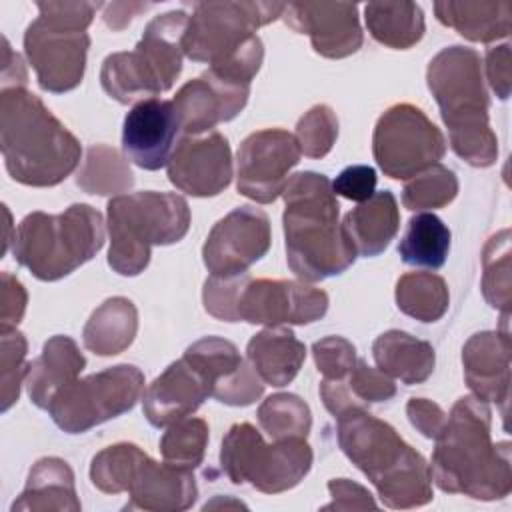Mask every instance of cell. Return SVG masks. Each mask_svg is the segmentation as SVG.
<instances>
[{
    "label": "cell",
    "instance_id": "1",
    "mask_svg": "<svg viewBox=\"0 0 512 512\" xmlns=\"http://www.w3.org/2000/svg\"><path fill=\"white\" fill-rule=\"evenodd\" d=\"M488 402L462 396L452 406L432 452L430 476L442 492L500 500L512 490L510 444L490 438Z\"/></svg>",
    "mask_w": 512,
    "mask_h": 512
},
{
    "label": "cell",
    "instance_id": "2",
    "mask_svg": "<svg viewBox=\"0 0 512 512\" xmlns=\"http://www.w3.org/2000/svg\"><path fill=\"white\" fill-rule=\"evenodd\" d=\"M0 148L8 174L34 188L66 180L82 154L78 138L26 86L2 88Z\"/></svg>",
    "mask_w": 512,
    "mask_h": 512
},
{
    "label": "cell",
    "instance_id": "3",
    "mask_svg": "<svg viewBox=\"0 0 512 512\" xmlns=\"http://www.w3.org/2000/svg\"><path fill=\"white\" fill-rule=\"evenodd\" d=\"M282 196L290 270L302 282H318L348 270L356 250L338 222L340 204L332 182L318 172H298L290 176Z\"/></svg>",
    "mask_w": 512,
    "mask_h": 512
},
{
    "label": "cell",
    "instance_id": "4",
    "mask_svg": "<svg viewBox=\"0 0 512 512\" xmlns=\"http://www.w3.org/2000/svg\"><path fill=\"white\" fill-rule=\"evenodd\" d=\"M338 446L346 458L374 484L384 506L394 510L418 508L434 498L430 466L388 424L350 408L338 418Z\"/></svg>",
    "mask_w": 512,
    "mask_h": 512
},
{
    "label": "cell",
    "instance_id": "5",
    "mask_svg": "<svg viewBox=\"0 0 512 512\" xmlns=\"http://www.w3.org/2000/svg\"><path fill=\"white\" fill-rule=\"evenodd\" d=\"M284 8L282 2H198L182 38L184 56L208 62V70L228 82L250 86L264 60L256 30L280 18Z\"/></svg>",
    "mask_w": 512,
    "mask_h": 512
},
{
    "label": "cell",
    "instance_id": "6",
    "mask_svg": "<svg viewBox=\"0 0 512 512\" xmlns=\"http://www.w3.org/2000/svg\"><path fill=\"white\" fill-rule=\"evenodd\" d=\"M426 82L448 126L450 146L474 168H488L498 158V138L488 120V92L476 50L450 46L428 64Z\"/></svg>",
    "mask_w": 512,
    "mask_h": 512
},
{
    "label": "cell",
    "instance_id": "7",
    "mask_svg": "<svg viewBox=\"0 0 512 512\" xmlns=\"http://www.w3.org/2000/svg\"><path fill=\"white\" fill-rule=\"evenodd\" d=\"M102 246L104 220L88 204H72L60 214L32 212L24 216L12 238L16 262L44 282L72 274Z\"/></svg>",
    "mask_w": 512,
    "mask_h": 512
},
{
    "label": "cell",
    "instance_id": "8",
    "mask_svg": "<svg viewBox=\"0 0 512 512\" xmlns=\"http://www.w3.org/2000/svg\"><path fill=\"white\" fill-rule=\"evenodd\" d=\"M190 208L180 194L134 192L108 202V264L122 276H138L146 270L152 246H168L186 236Z\"/></svg>",
    "mask_w": 512,
    "mask_h": 512
},
{
    "label": "cell",
    "instance_id": "9",
    "mask_svg": "<svg viewBox=\"0 0 512 512\" xmlns=\"http://www.w3.org/2000/svg\"><path fill=\"white\" fill-rule=\"evenodd\" d=\"M186 26L188 16L182 10L160 14L150 20L134 50L106 56L100 68L106 94L120 104H128L170 90L182 70Z\"/></svg>",
    "mask_w": 512,
    "mask_h": 512
},
{
    "label": "cell",
    "instance_id": "10",
    "mask_svg": "<svg viewBox=\"0 0 512 512\" xmlns=\"http://www.w3.org/2000/svg\"><path fill=\"white\" fill-rule=\"evenodd\" d=\"M312 448L304 438L266 444L248 422L234 424L220 448V466L232 484H250L264 494H280L298 486L312 468Z\"/></svg>",
    "mask_w": 512,
    "mask_h": 512
},
{
    "label": "cell",
    "instance_id": "11",
    "mask_svg": "<svg viewBox=\"0 0 512 512\" xmlns=\"http://www.w3.org/2000/svg\"><path fill=\"white\" fill-rule=\"evenodd\" d=\"M144 390V374L132 364H118L62 388L48 406L54 424L68 434H82L134 408Z\"/></svg>",
    "mask_w": 512,
    "mask_h": 512
},
{
    "label": "cell",
    "instance_id": "12",
    "mask_svg": "<svg viewBox=\"0 0 512 512\" xmlns=\"http://www.w3.org/2000/svg\"><path fill=\"white\" fill-rule=\"evenodd\" d=\"M444 152V134L418 106L394 104L376 122L372 154L380 170L394 180H410L438 164Z\"/></svg>",
    "mask_w": 512,
    "mask_h": 512
},
{
    "label": "cell",
    "instance_id": "13",
    "mask_svg": "<svg viewBox=\"0 0 512 512\" xmlns=\"http://www.w3.org/2000/svg\"><path fill=\"white\" fill-rule=\"evenodd\" d=\"M328 310V294L300 280H270L238 276L232 302V322L250 324H310Z\"/></svg>",
    "mask_w": 512,
    "mask_h": 512
},
{
    "label": "cell",
    "instance_id": "14",
    "mask_svg": "<svg viewBox=\"0 0 512 512\" xmlns=\"http://www.w3.org/2000/svg\"><path fill=\"white\" fill-rule=\"evenodd\" d=\"M90 36L86 30L38 14L24 32V52L42 90L64 94L74 90L86 70Z\"/></svg>",
    "mask_w": 512,
    "mask_h": 512
},
{
    "label": "cell",
    "instance_id": "15",
    "mask_svg": "<svg viewBox=\"0 0 512 512\" xmlns=\"http://www.w3.org/2000/svg\"><path fill=\"white\" fill-rule=\"evenodd\" d=\"M300 146L294 134L282 128H266L246 136L238 148L236 188L258 202H274L290 180V170L300 162Z\"/></svg>",
    "mask_w": 512,
    "mask_h": 512
},
{
    "label": "cell",
    "instance_id": "16",
    "mask_svg": "<svg viewBox=\"0 0 512 512\" xmlns=\"http://www.w3.org/2000/svg\"><path fill=\"white\" fill-rule=\"evenodd\" d=\"M270 218L256 206H238L220 218L204 246L202 260L214 276H240L266 256L270 248Z\"/></svg>",
    "mask_w": 512,
    "mask_h": 512
},
{
    "label": "cell",
    "instance_id": "17",
    "mask_svg": "<svg viewBox=\"0 0 512 512\" xmlns=\"http://www.w3.org/2000/svg\"><path fill=\"white\" fill-rule=\"evenodd\" d=\"M168 180L182 192L208 198L232 180V152L220 132L184 136L168 158Z\"/></svg>",
    "mask_w": 512,
    "mask_h": 512
},
{
    "label": "cell",
    "instance_id": "18",
    "mask_svg": "<svg viewBox=\"0 0 512 512\" xmlns=\"http://www.w3.org/2000/svg\"><path fill=\"white\" fill-rule=\"evenodd\" d=\"M282 18L294 32L308 34L324 58H346L362 46L358 6L352 2H288Z\"/></svg>",
    "mask_w": 512,
    "mask_h": 512
},
{
    "label": "cell",
    "instance_id": "19",
    "mask_svg": "<svg viewBox=\"0 0 512 512\" xmlns=\"http://www.w3.org/2000/svg\"><path fill=\"white\" fill-rule=\"evenodd\" d=\"M248 94L250 86L228 82L206 70L202 76L188 80L176 92L172 104L186 136H198L236 118L246 106Z\"/></svg>",
    "mask_w": 512,
    "mask_h": 512
},
{
    "label": "cell",
    "instance_id": "20",
    "mask_svg": "<svg viewBox=\"0 0 512 512\" xmlns=\"http://www.w3.org/2000/svg\"><path fill=\"white\" fill-rule=\"evenodd\" d=\"M178 130V114L170 100L144 98L124 118L122 150L136 166L160 170L168 164Z\"/></svg>",
    "mask_w": 512,
    "mask_h": 512
},
{
    "label": "cell",
    "instance_id": "21",
    "mask_svg": "<svg viewBox=\"0 0 512 512\" xmlns=\"http://www.w3.org/2000/svg\"><path fill=\"white\" fill-rule=\"evenodd\" d=\"M212 396L210 378L186 356L172 362L144 392V416L156 428L170 426L200 408Z\"/></svg>",
    "mask_w": 512,
    "mask_h": 512
},
{
    "label": "cell",
    "instance_id": "22",
    "mask_svg": "<svg viewBox=\"0 0 512 512\" xmlns=\"http://www.w3.org/2000/svg\"><path fill=\"white\" fill-rule=\"evenodd\" d=\"M128 510L180 512L188 510L198 498V486L192 470L176 468L168 462H156L142 452L128 478Z\"/></svg>",
    "mask_w": 512,
    "mask_h": 512
},
{
    "label": "cell",
    "instance_id": "23",
    "mask_svg": "<svg viewBox=\"0 0 512 512\" xmlns=\"http://www.w3.org/2000/svg\"><path fill=\"white\" fill-rule=\"evenodd\" d=\"M464 378L476 398L506 404L510 398V336L508 332H478L462 348Z\"/></svg>",
    "mask_w": 512,
    "mask_h": 512
},
{
    "label": "cell",
    "instance_id": "24",
    "mask_svg": "<svg viewBox=\"0 0 512 512\" xmlns=\"http://www.w3.org/2000/svg\"><path fill=\"white\" fill-rule=\"evenodd\" d=\"M84 366L86 358L70 336L58 334L46 340L42 354L28 364L24 378L32 404L48 410L54 396L78 380Z\"/></svg>",
    "mask_w": 512,
    "mask_h": 512
},
{
    "label": "cell",
    "instance_id": "25",
    "mask_svg": "<svg viewBox=\"0 0 512 512\" xmlns=\"http://www.w3.org/2000/svg\"><path fill=\"white\" fill-rule=\"evenodd\" d=\"M400 210L390 190L374 192L344 216L342 230L356 254L366 258L378 256L386 250L390 240L398 234Z\"/></svg>",
    "mask_w": 512,
    "mask_h": 512
},
{
    "label": "cell",
    "instance_id": "26",
    "mask_svg": "<svg viewBox=\"0 0 512 512\" xmlns=\"http://www.w3.org/2000/svg\"><path fill=\"white\" fill-rule=\"evenodd\" d=\"M246 358L264 384L282 388L300 372L306 358V346L290 328L268 326L250 338Z\"/></svg>",
    "mask_w": 512,
    "mask_h": 512
},
{
    "label": "cell",
    "instance_id": "27",
    "mask_svg": "<svg viewBox=\"0 0 512 512\" xmlns=\"http://www.w3.org/2000/svg\"><path fill=\"white\" fill-rule=\"evenodd\" d=\"M434 14L460 36L472 42H494L506 38L512 28L510 0H440Z\"/></svg>",
    "mask_w": 512,
    "mask_h": 512
},
{
    "label": "cell",
    "instance_id": "28",
    "mask_svg": "<svg viewBox=\"0 0 512 512\" xmlns=\"http://www.w3.org/2000/svg\"><path fill=\"white\" fill-rule=\"evenodd\" d=\"M372 356L378 370L408 386L426 382L436 364L432 344L402 330L380 334L372 344Z\"/></svg>",
    "mask_w": 512,
    "mask_h": 512
},
{
    "label": "cell",
    "instance_id": "29",
    "mask_svg": "<svg viewBox=\"0 0 512 512\" xmlns=\"http://www.w3.org/2000/svg\"><path fill=\"white\" fill-rule=\"evenodd\" d=\"M74 472L62 458H40L28 474L26 486L10 510H70L78 512Z\"/></svg>",
    "mask_w": 512,
    "mask_h": 512
},
{
    "label": "cell",
    "instance_id": "30",
    "mask_svg": "<svg viewBox=\"0 0 512 512\" xmlns=\"http://www.w3.org/2000/svg\"><path fill=\"white\" fill-rule=\"evenodd\" d=\"M138 312L132 300L114 296L104 300L88 318L82 340L84 346L98 356H114L124 352L136 338Z\"/></svg>",
    "mask_w": 512,
    "mask_h": 512
},
{
    "label": "cell",
    "instance_id": "31",
    "mask_svg": "<svg viewBox=\"0 0 512 512\" xmlns=\"http://www.w3.org/2000/svg\"><path fill=\"white\" fill-rule=\"evenodd\" d=\"M364 20L370 36L394 50H406L424 36V14L416 2H368Z\"/></svg>",
    "mask_w": 512,
    "mask_h": 512
},
{
    "label": "cell",
    "instance_id": "32",
    "mask_svg": "<svg viewBox=\"0 0 512 512\" xmlns=\"http://www.w3.org/2000/svg\"><path fill=\"white\" fill-rule=\"evenodd\" d=\"M450 250L448 226L430 212H420L408 220V228L398 244L404 264L438 270L444 266Z\"/></svg>",
    "mask_w": 512,
    "mask_h": 512
},
{
    "label": "cell",
    "instance_id": "33",
    "mask_svg": "<svg viewBox=\"0 0 512 512\" xmlns=\"http://www.w3.org/2000/svg\"><path fill=\"white\" fill-rule=\"evenodd\" d=\"M448 304L446 280L434 272H406L396 282V306L420 322H438Z\"/></svg>",
    "mask_w": 512,
    "mask_h": 512
},
{
    "label": "cell",
    "instance_id": "34",
    "mask_svg": "<svg viewBox=\"0 0 512 512\" xmlns=\"http://www.w3.org/2000/svg\"><path fill=\"white\" fill-rule=\"evenodd\" d=\"M76 184L88 194L120 196V192L128 190L134 184V174L116 148L96 144L88 148L84 164L78 170Z\"/></svg>",
    "mask_w": 512,
    "mask_h": 512
},
{
    "label": "cell",
    "instance_id": "35",
    "mask_svg": "<svg viewBox=\"0 0 512 512\" xmlns=\"http://www.w3.org/2000/svg\"><path fill=\"white\" fill-rule=\"evenodd\" d=\"M260 428L272 440H288V438H304L312 428V414L308 404L288 392L268 396L258 408Z\"/></svg>",
    "mask_w": 512,
    "mask_h": 512
},
{
    "label": "cell",
    "instance_id": "36",
    "mask_svg": "<svg viewBox=\"0 0 512 512\" xmlns=\"http://www.w3.org/2000/svg\"><path fill=\"white\" fill-rule=\"evenodd\" d=\"M482 294L492 308L504 312V320L510 314L512 284H510V230L496 232L482 252Z\"/></svg>",
    "mask_w": 512,
    "mask_h": 512
},
{
    "label": "cell",
    "instance_id": "37",
    "mask_svg": "<svg viewBox=\"0 0 512 512\" xmlns=\"http://www.w3.org/2000/svg\"><path fill=\"white\" fill-rule=\"evenodd\" d=\"M208 444V424L202 418H182L168 426L160 438V452L164 462L194 470L202 464Z\"/></svg>",
    "mask_w": 512,
    "mask_h": 512
},
{
    "label": "cell",
    "instance_id": "38",
    "mask_svg": "<svg viewBox=\"0 0 512 512\" xmlns=\"http://www.w3.org/2000/svg\"><path fill=\"white\" fill-rule=\"evenodd\" d=\"M458 194V178L444 164H434L412 176L402 188V204L408 210L442 208Z\"/></svg>",
    "mask_w": 512,
    "mask_h": 512
},
{
    "label": "cell",
    "instance_id": "39",
    "mask_svg": "<svg viewBox=\"0 0 512 512\" xmlns=\"http://www.w3.org/2000/svg\"><path fill=\"white\" fill-rule=\"evenodd\" d=\"M142 450L130 442H118L92 458L90 480L104 494L126 492L128 478Z\"/></svg>",
    "mask_w": 512,
    "mask_h": 512
},
{
    "label": "cell",
    "instance_id": "40",
    "mask_svg": "<svg viewBox=\"0 0 512 512\" xmlns=\"http://www.w3.org/2000/svg\"><path fill=\"white\" fill-rule=\"evenodd\" d=\"M300 152L310 158H324L338 138L336 112L326 104L312 106L296 124Z\"/></svg>",
    "mask_w": 512,
    "mask_h": 512
},
{
    "label": "cell",
    "instance_id": "41",
    "mask_svg": "<svg viewBox=\"0 0 512 512\" xmlns=\"http://www.w3.org/2000/svg\"><path fill=\"white\" fill-rule=\"evenodd\" d=\"M2 412H6L20 396V384L26 378L28 364L26 352H28V342L22 332L16 328H2Z\"/></svg>",
    "mask_w": 512,
    "mask_h": 512
},
{
    "label": "cell",
    "instance_id": "42",
    "mask_svg": "<svg viewBox=\"0 0 512 512\" xmlns=\"http://www.w3.org/2000/svg\"><path fill=\"white\" fill-rule=\"evenodd\" d=\"M344 384L360 406L370 402H386L396 394V384L392 382V378L386 376L382 370L368 366L362 358L356 360V364L344 378Z\"/></svg>",
    "mask_w": 512,
    "mask_h": 512
},
{
    "label": "cell",
    "instance_id": "43",
    "mask_svg": "<svg viewBox=\"0 0 512 512\" xmlns=\"http://www.w3.org/2000/svg\"><path fill=\"white\" fill-rule=\"evenodd\" d=\"M312 354L318 372L324 380H342L356 364V348L342 336H326L312 344Z\"/></svg>",
    "mask_w": 512,
    "mask_h": 512
},
{
    "label": "cell",
    "instance_id": "44",
    "mask_svg": "<svg viewBox=\"0 0 512 512\" xmlns=\"http://www.w3.org/2000/svg\"><path fill=\"white\" fill-rule=\"evenodd\" d=\"M376 182H378V178H376V170L372 166L354 164V166H346L336 176V180L332 182V190H334V194L360 204L374 194Z\"/></svg>",
    "mask_w": 512,
    "mask_h": 512
},
{
    "label": "cell",
    "instance_id": "45",
    "mask_svg": "<svg viewBox=\"0 0 512 512\" xmlns=\"http://www.w3.org/2000/svg\"><path fill=\"white\" fill-rule=\"evenodd\" d=\"M328 490L332 496V502L324 506V510H368V508H376V502L372 498V494L348 480V478H334L328 482Z\"/></svg>",
    "mask_w": 512,
    "mask_h": 512
},
{
    "label": "cell",
    "instance_id": "46",
    "mask_svg": "<svg viewBox=\"0 0 512 512\" xmlns=\"http://www.w3.org/2000/svg\"><path fill=\"white\" fill-rule=\"evenodd\" d=\"M40 14L54 18L62 24L76 26L80 30H86L96 14V10L102 6L100 2H38L36 4Z\"/></svg>",
    "mask_w": 512,
    "mask_h": 512
},
{
    "label": "cell",
    "instance_id": "47",
    "mask_svg": "<svg viewBox=\"0 0 512 512\" xmlns=\"http://www.w3.org/2000/svg\"><path fill=\"white\" fill-rule=\"evenodd\" d=\"M2 296H0V324L2 328H16L26 310V290L8 272H2Z\"/></svg>",
    "mask_w": 512,
    "mask_h": 512
},
{
    "label": "cell",
    "instance_id": "48",
    "mask_svg": "<svg viewBox=\"0 0 512 512\" xmlns=\"http://www.w3.org/2000/svg\"><path fill=\"white\" fill-rule=\"evenodd\" d=\"M406 414H408L410 424L422 436L432 438V440L438 436V432L442 430L446 416H448L438 404H434L426 398H410L406 404Z\"/></svg>",
    "mask_w": 512,
    "mask_h": 512
},
{
    "label": "cell",
    "instance_id": "49",
    "mask_svg": "<svg viewBox=\"0 0 512 512\" xmlns=\"http://www.w3.org/2000/svg\"><path fill=\"white\" fill-rule=\"evenodd\" d=\"M486 76L500 100L510 94V46H490L486 52Z\"/></svg>",
    "mask_w": 512,
    "mask_h": 512
},
{
    "label": "cell",
    "instance_id": "50",
    "mask_svg": "<svg viewBox=\"0 0 512 512\" xmlns=\"http://www.w3.org/2000/svg\"><path fill=\"white\" fill-rule=\"evenodd\" d=\"M2 88H12V86H26L28 76L24 70L22 58L10 48L8 40L2 38Z\"/></svg>",
    "mask_w": 512,
    "mask_h": 512
},
{
    "label": "cell",
    "instance_id": "51",
    "mask_svg": "<svg viewBox=\"0 0 512 512\" xmlns=\"http://www.w3.org/2000/svg\"><path fill=\"white\" fill-rule=\"evenodd\" d=\"M148 4H142V2H116V4H106V10H104V22L112 28V30H122L130 24V20L146 10Z\"/></svg>",
    "mask_w": 512,
    "mask_h": 512
}]
</instances>
